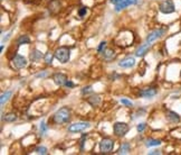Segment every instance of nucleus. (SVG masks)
I'll return each instance as SVG.
<instances>
[{
  "instance_id": "obj_33",
  "label": "nucleus",
  "mask_w": 181,
  "mask_h": 155,
  "mask_svg": "<svg viewBox=\"0 0 181 155\" xmlns=\"http://www.w3.org/2000/svg\"><path fill=\"white\" fill-rule=\"evenodd\" d=\"M126 1L129 2V5H135L138 2V0H126Z\"/></svg>"
},
{
  "instance_id": "obj_23",
  "label": "nucleus",
  "mask_w": 181,
  "mask_h": 155,
  "mask_svg": "<svg viewBox=\"0 0 181 155\" xmlns=\"http://www.w3.org/2000/svg\"><path fill=\"white\" fill-rule=\"evenodd\" d=\"M45 62H46V64H52V62H53V59H54V55H53V53H50V52H48V53H46L45 54Z\"/></svg>"
},
{
  "instance_id": "obj_26",
  "label": "nucleus",
  "mask_w": 181,
  "mask_h": 155,
  "mask_svg": "<svg viewBox=\"0 0 181 155\" xmlns=\"http://www.w3.org/2000/svg\"><path fill=\"white\" fill-rule=\"evenodd\" d=\"M105 46H106V43H105V42H102V43L100 44V46L97 47V52L103 53L104 51H105Z\"/></svg>"
},
{
  "instance_id": "obj_3",
  "label": "nucleus",
  "mask_w": 181,
  "mask_h": 155,
  "mask_svg": "<svg viewBox=\"0 0 181 155\" xmlns=\"http://www.w3.org/2000/svg\"><path fill=\"white\" fill-rule=\"evenodd\" d=\"M114 147V141L111 138H103L100 143V151L103 154H109Z\"/></svg>"
},
{
  "instance_id": "obj_31",
  "label": "nucleus",
  "mask_w": 181,
  "mask_h": 155,
  "mask_svg": "<svg viewBox=\"0 0 181 155\" xmlns=\"http://www.w3.org/2000/svg\"><path fill=\"white\" fill-rule=\"evenodd\" d=\"M47 76H48V72H47V71H45V72H40V73H38V74H36V76H37V78H46Z\"/></svg>"
},
{
  "instance_id": "obj_8",
  "label": "nucleus",
  "mask_w": 181,
  "mask_h": 155,
  "mask_svg": "<svg viewBox=\"0 0 181 155\" xmlns=\"http://www.w3.org/2000/svg\"><path fill=\"white\" fill-rule=\"evenodd\" d=\"M135 65V59L134 57H125L123 59L122 61L119 62V66L123 68V69H129V68H132V66Z\"/></svg>"
},
{
  "instance_id": "obj_21",
  "label": "nucleus",
  "mask_w": 181,
  "mask_h": 155,
  "mask_svg": "<svg viewBox=\"0 0 181 155\" xmlns=\"http://www.w3.org/2000/svg\"><path fill=\"white\" fill-rule=\"evenodd\" d=\"M42 57V53L39 52L38 50H34L30 54V60L31 61H38L39 59Z\"/></svg>"
},
{
  "instance_id": "obj_10",
  "label": "nucleus",
  "mask_w": 181,
  "mask_h": 155,
  "mask_svg": "<svg viewBox=\"0 0 181 155\" xmlns=\"http://www.w3.org/2000/svg\"><path fill=\"white\" fill-rule=\"evenodd\" d=\"M53 80H54V82L57 84V86H65L66 82H67V76L63 74V73H55L54 76H53Z\"/></svg>"
},
{
  "instance_id": "obj_16",
  "label": "nucleus",
  "mask_w": 181,
  "mask_h": 155,
  "mask_svg": "<svg viewBox=\"0 0 181 155\" xmlns=\"http://www.w3.org/2000/svg\"><path fill=\"white\" fill-rule=\"evenodd\" d=\"M159 145H161V141H160V139L149 138L146 142V147H153V146H159Z\"/></svg>"
},
{
  "instance_id": "obj_20",
  "label": "nucleus",
  "mask_w": 181,
  "mask_h": 155,
  "mask_svg": "<svg viewBox=\"0 0 181 155\" xmlns=\"http://www.w3.org/2000/svg\"><path fill=\"white\" fill-rule=\"evenodd\" d=\"M30 43V38L27 35H21V36L17 40V44L18 45H23V44H29Z\"/></svg>"
},
{
  "instance_id": "obj_2",
  "label": "nucleus",
  "mask_w": 181,
  "mask_h": 155,
  "mask_svg": "<svg viewBox=\"0 0 181 155\" xmlns=\"http://www.w3.org/2000/svg\"><path fill=\"white\" fill-rule=\"evenodd\" d=\"M54 54H55L56 59L58 60L61 63H63V64L67 63L68 61H69V59H71V51H69V48L66 46L58 47V48L55 51Z\"/></svg>"
},
{
  "instance_id": "obj_30",
  "label": "nucleus",
  "mask_w": 181,
  "mask_h": 155,
  "mask_svg": "<svg viewBox=\"0 0 181 155\" xmlns=\"http://www.w3.org/2000/svg\"><path fill=\"white\" fill-rule=\"evenodd\" d=\"M86 11H87V9L85 8V7H83L82 9H79V11H78V15H79V17H83L86 14Z\"/></svg>"
},
{
  "instance_id": "obj_28",
  "label": "nucleus",
  "mask_w": 181,
  "mask_h": 155,
  "mask_svg": "<svg viewBox=\"0 0 181 155\" xmlns=\"http://www.w3.org/2000/svg\"><path fill=\"white\" fill-rule=\"evenodd\" d=\"M146 122H142V124H139L136 128H138V132L141 133V132H143V130L146 129Z\"/></svg>"
},
{
  "instance_id": "obj_1",
  "label": "nucleus",
  "mask_w": 181,
  "mask_h": 155,
  "mask_svg": "<svg viewBox=\"0 0 181 155\" xmlns=\"http://www.w3.org/2000/svg\"><path fill=\"white\" fill-rule=\"evenodd\" d=\"M71 119V110L67 108V107H63L59 110L55 112L54 115V122L56 124H65V122H68Z\"/></svg>"
},
{
  "instance_id": "obj_12",
  "label": "nucleus",
  "mask_w": 181,
  "mask_h": 155,
  "mask_svg": "<svg viewBox=\"0 0 181 155\" xmlns=\"http://www.w3.org/2000/svg\"><path fill=\"white\" fill-rule=\"evenodd\" d=\"M167 119H168L169 122L178 124V122H180V116L175 111H168L167 112Z\"/></svg>"
},
{
  "instance_id": "obj_18",
  "label": "nucleus",
  "mask_w": 181,
  "mask_h": 155,
  "mask_svg": "<svg viewBox=\"0 0 181 155\" xmlns=\"http://www.w3.org/2000/svg\"><path fill=\"white\" fill-rule=\"evenodd\" d=\"M87 101L90 103V105L93 106V107H95V106L100 105L101 98H100V96H92V97H90V98H88Z\"/></svg>"
},
{
  "instance_id": "obj_22",
  "label": "nucleus",
  "mask_w": 181,
  "mask_h": 155,
  "mask_svg": "<svg viewBox=\"0 0 181 155\" xmlns=\"http://www.w3.org/2000/svg\"><path fill=\"white\" fill-rule=\"evenodd\" d=\"M3 119H5L7 122H15V120H17V115L13 114V112H10V114L6 115V117Z\"/></svg>"
},
{
  "instance_id": "obj_27",
  "label": "nucleus",
  "mask_w": 181,
  "mask_h": 155,
  "mask_svg": "<svg viewBox=\"0 0 181 155\" xmlns=\"http://www.w3.org/2000/svg\"><path fill=\"white\" fill-rule=\"evenodd\" d=\"M93 92V89H92V87H85V88H83V90H82V93L83 95H87V93H90Z\"/></svg>"
},
{
  "instance_id": "obj_35",
  "label": "nucleus",
  "mask_w": 181,
  "mask_h": 155,
  "mask_svg": "<svg viewBox=\"0 0 181 155\" xmlns=\"http://www.w3.org/2000/svg\"><path fill=\"white\" fill-rule=\"evenodd\" d=\"M119 1H121V0H111V2L114 3V5H116V3L119 2Z\"/></svg>"
},
{
  "instance_id": "obj_5",
  "label": "nucleus",
  "mask_w": 181,
  "mask_h": 155,
  "mask_svg": "<svg viewBox=\"0 0 181 155\" xmlns=\"http://www.w3.org/2000/svg\"><path fill=\"white\" fill-rule=\"evenodd\" d=\"M113 130L117 137H122L129 132V125L125 122H115L113 126Z\"/></svg>"
},
{
  "instance_id": "obj_17",
  "label": "nucleus",
  "mask_w": 181,
  "mask_h": 155,
  "mask_svg": "<svg viewBox=\"0 0 181 155\" xmlns=\"http://www.w3.org/2000/svg\"><path fill=\"white\" fill-rule=\"evenodd\" d=\"M127 6H129V2H127L126 0H121V1H119V2L115 5V11H121V10L126 8Z\"/></svg>"
},
{
  "instance_id": "obj_9",
  "label": "nucleus",
  "mask_w": 181,
  "mask_h": 155,
  "mask_svg": "<svg viewBox=\"0 0 181 155\" xmlns=\"http://www.w3.org/2000/svg\"><path fill=\"white\" fill-rule=\"evenodd\" d=\"M13 63L17 69H23V68H25L27 65V60L21 55H16L13 57Z\"/></svg>"
},
{
  "instance_id": "obj_25",
  "label": "nucleus",
  "mask_w": 181,
  "mask_h": 155,
  "mask_svg": "<svg viewBox=\"0 0 181 155\" xmlns=\"http://www.w3.org/2000/svg\"><path fill=\"white\" fill-rule=\"evenodd\" d=\"M47 132V126H46L45 122H40V134L42 135H45V133Z\"/></svg>"
},
{
  "instance_id": "obj_4",
  "label": "nucleus",
  "mask_w": 181,
  "mask_h": 155,
  "mask_svg": "<svg viewBox=\"0 0 181 155\" xmlns=\"http://www.w3.org/2000/svg\"><path fill=\"white\" fill-rule=\"evenodd\" d=\"M159 10L162 14H172L175 13V3L172 0H164L159 5Z\"/></svg>"
},
{
  "instance_id": "obj_24",
  "label": "nucleus",
  "mask_w": 181,
  "mask_h": 155,
  "mask_svg": "<svg viewBox=\"0 0 181 155\" xmlns=\"http://www.w3.org/2000/svg\"><path fill=\"white\" fill-rule=\"evenodd\" d=\"M37 154H42V155H46L47 153H48V151H47V149L46 147H44V146H39V147H37L35 151Z\"/></svg>"
},
{
  "instance_id": "obj_14",
  "label": "nucleus",
  "mask_w": 181,
  "mask_h": 155,
  "mask_svg": "<svg viewBox=\"0 0 181 155\" xmlns=\"http://www.w3.org/2000/svg\"><path fill=\"white\" fill-rule=\"evenodd\" d=\"M149 48H150V44L149 43H146V44H143V45H141V46H140L135 52L136 56H144L146 55V53L149 51Z\"/></svg>"
},
{
  "instance_id": "obj_34",
  "label": "nucleus",
  "mask_w": 181,
  "mask_h": 155,
  "mask_svg": "<svg viewBox=\"0 0 181 155\" xmlns=\"http://www.w3.org/2000/svg\"><path fill=\"white\" fill-rule=\"evenodd\" d=\"M149 154H151V155H157V154H161V152H159V151H152V152H150Z\"/></svg>"
},
{
  "instance_id": "obj_19",
  "label": "nucleus",
  "mask_w": 181,
  "mask_h": 155,
  "mask_svg": "<svg viewBox=\"0 0 181 155\" xmlns=\"http://www.w3.org/2000/svg\"><path fill=\"white\" fill-rule=\"evenodd\" d=\"M11 95H13V92L11 91H7V92L2 93L1 95V98H0V103H1V106H3L5 103L9 100V98L11 97Z\"/></svg>"
},
{
  "instance_id": "obj_6",
  "label": "nucleus",
  "mask_w": 181,
  "mask_h": 155,
  "mask_svg": "<svg viewBox=\"0 0 181 155\" xmlns=\"http://www.w3.org/2000/svg\"><path fill=\"white\" fill-rule=\"evenodd\" d=\"M90 122H75L72 124L68 127V132L69 133H78V132H83L85 129L90 128Z\"/></svg>"
},
{
  "instance_id": "obj_11",
  "label": "nucleus",
  "mask_w": 181,
  "mask_h": 155,
  "mask_svg": "<svg viewBox=\"0 0 181 155\" xmlns=\"http://www.w3.org/2000/svg\"><path fill=\"white\" fill-rule=\"evenodd\" d=\"M155 95H157V89H154V88H146L139 92V96L142 98H152Z\"/></svg>"
},
{
  "instance_id": "obj_13",
  "label": "nucleus",
  "mask_w": 181,
  "mask_h": 155,
  "mask_svg": "<svg viewBox=\"0 0 181 155\" xmlns=\"http://www.w3.org/2000/svg\"><path fill=\"white\" fill-rule=\"evenodd\" d=\"M103 56H104V60H105V61L110 62V61H112V60L115 59L116 54H115V52H114L113 50H110V48H107V50H105L103 52Z\"/></svg>"
},
{
  "instance_id": "obj_32",
  "label": "nucleus",
  "mask_w": 181,
  "mask_h": 155,
  "mask_svg": "<svg viewBox=\"0 0 181 155\" xmlns=\"http://www.w3.org/2000/svg\"><path fill=\"white\" fill-rule=\"evenodd\" d=\"M65 86H66V87H69V88H73V87H74V83L72 82V81H67Z\"/></svg>"
},
{
  "instance_id": "obj_7",
  "label": "nucleus",
  "mask_w": 181,
  "mask_h": 155,
  "mask_svg": "<svg viewBox=\"0 0 181 155\" xmlns=\"http://www.w3.org/2000/svg\"><path fill=\"white\" fill-rule=\"evenodd\" d=\"M164 33H165L164 28H159V29L153 30V32H151V33L146 36V43L151 44L152 42H154L155 40H158V38H160V37L163 36Z\"/></svg>"
},
{
  "instance_id": "obj_15",
  "label": "nucleus",
  "mask_w": 181,
  "mask_h": 155,
  "mask_svg": "<svg viewBox=\"0 0 181 155\" xmlns=\"http://www.w3.org/2000/svg\"><path fill=\"white\" fill-rule=\"evenodd\" d=\"M130 149H131V146H130L129 143H123L120 149L117 151V154H129Z\"/></svg>"
},
{
  "instance_id": "obj_29",
  "label": "nucleus",
  "mask_w": 181,
  "mask_h": 155,
  "mask_svg": "<svg viewBox=\"0 0 181 155\" xmlns=\"http://www.w3.org/2000/svg\"><path fill=\"white\" fill-rule=\"evenodd\" d=\"M121 103L127 106V107H132V106H133V103H131L130 100H127V99H121Z\"/></svg>"
}]
</instances>
